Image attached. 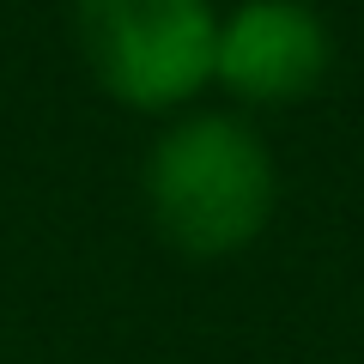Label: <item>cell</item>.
I'll return each mask as SVG.
<instances>
[{"label": "cell", "mask_w": 364, "mask_h": 364, "mask_svg": "<svg viewBox=\"0 0 364 364\" xmlns=\"http://www.w3.org/2000/svg\"><path fill=\"white\" fill-rule=\"evenodd\" d=\"M328 25L304 0H243L231 18H219L213 79L249 97V104H291L322 85L328 73Z\"/></svg>", "instance_id": "cell-3"}, {"label": "cell", "mask_w": 364, "mask_h": 364, "mask_svg": "<svg viewBox=\"0 0 364 364\" xmlns=\"http://www.w3.org/2000/svg\"><path fill=\"white\" fill-rule=\"evenodd\" d=\"M146 207L182 255L249 249L273 213V158L237 116H188L146 158Z\"/></svg>", "instance_id": "cell-1"}, {"label": "cell", "mask_w": 364, "mask_h": 364, "mask_svg": "<svg viewBox=\"0 0 364 364\" xmlns=\"http://www.w3.org/2000/svg\"><path fill=\"white\" fill-rule=\"evenodd\" d=\"M79 43L109 97L176 109L213 79V0H79Z\"/></svg>", "instance_id": "cell-2"}]
</instances>
